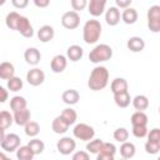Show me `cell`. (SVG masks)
Returning a JSON list of instances; mask_svg holds the SVG:
<instances>
[{
  "label": "cell",
  "mask_w": 160,
  "mask_h": 160,
  "mask_svg": "<svg viewBox=\"0 0 160 160\" xmlns=\"http://www.w3.org/2000/svg\"><path fill=\"white\" fill-rule=\"evenodd\" d=\"M24 59L29 65L36 66L41 60V54L36 48H28L24 52Z\"/></svg>",
  "instance_id": "15"
},
{
  "label": "cell",
  "mask_w": 160,
  "mask_h": 160,
  "mask_svg": "<svg viewBox=\"0 0 160 160\" xmlns=\"http://www.w3.org/2000/svg\"><path fill=\"white\" fill-rule=\"evenodd\" d=\"M131 102L134 109L139 111H144L149 108V99L145 95H136L134 99H131Z\"/></svg>",
  "instance_id": "27"
},
{
  "label": "cell",
  "mask_w": 160,
  "mask_h": 160,
  "mask_svg": "<svg viewBox=\"0 0 160 160\" xmlns=\"http://www.w3.org/2000/svg\"><path fill=\"white\" fill-rule=\"evenodd\" d=\"M82 55H84V50L79 45H70L66 50V58L70 61H74V62L79 61L82 58Z\"/></svg>",
  "instance_id": "20"
},
{
  "label": "cell",
  "mask_w": 160,
  "mask_h": 160,
  "mask_svg": "<svg viewBox=\"0 0 160 160\" xmlns=\"http://www.w3.org/2000/svg\"><path fill=\"white\" fill-rule=\"evenodd\" d=\"M24 130H25V134L30 138H35L39 135L40 132V125L36 122V121H29L24 125Z\"/></svg>",
  "instance_id": "31"
},
{
  "label": "cell",
  "mask_w": 160,
  "mask_h": 160,
  "mask_svg": "<svg viewBox=\"0 0 160 160\" xmlns=\"http://www.w3.org/2000/svg\"><path fill=\"white\" fill-rule=\"evenodd\" d=\"M6 159H8V156L4 152H0V160H6Z\"/></svg>",
  "instance_id": "49"
},
{
  "label": "cell",
  "mask_w": 160,
  "mask_h": 160,
  "mask_svg": "<svg viewBox=\"0 0 160 160\" xmlns=\"http://www.w3.org/2000/svg\"><path fill=\"white\" fill-rule=\"evenodd\" d=\"M12 118H14V122H15L16 125L24 126L26 122L30 121V119H31V112H30V110H29L28 108H25V109L14 111Z\"/></svg>",
  "instance_id": "16"
},
{
  "label": "cell",
  "mask_w": 160,
  "mask_h": 160,
  "mask_svg": "<svg viewBox=\"0 0 160 160\" xmlns=\"http://www.w3.org/2000/svg\"><path fill=\"white\" fill-rule=\"evenodd\" d=\"M26 80L31 86H39V85H41L44 82L45 74H44V71L41 69L34 68V69H30L26 72Z\"/></svg>",
  "instance_id": "10"
},
{
  "label": "cell",
  "mask_w": 160,
  "mask_h": 160,
  "mask_svg": "<svg viewBox=\"0 0 160 160\" xmlns=\"http://www.w3.org/2000/svg\"><path fill=\"white\" fill-rule=\"evenodd\" d=\"M20 18V14L16 12V11H11L6 15V19H5V24L9 29L11 30H15L16 29V24H18V20Z\"/></svg>",
  "instance_id": "36"
},
{
  "label": "cell",
  "mask_w": 160,
  "mask_h": 160,
  "mask_svg": "<svg viewBox=\"0 0 160 160\" xmlns=\"http://www.w3.org/2000/svg\"><path fill=\"white\" fill-rule=\"evenodd\" d=\"M114 101L119 108H128L131 102V96L129 94V91H122V92H116L114 94Z\"/></svg>",
  "instance_id": "22"
},
{
  "label": "cell",
  "mask_w": 160,
  "mask_h": 160,
  "mask_svg": "<svg viewBox=\"0 0 160 160\" xmlns=\"http://www.w3.org/2000/svg\"><path fill=\"white\" fill-rule=\"evenodd\" d=\"M135 151H136V148L132 142H129L128 140L121 142V146H120V155L124 158V159H131L134 158L135 155Z\"/></svg>",
  "instance_id": "26"
},
{
  "label": "cell",
  "mask_w": 160,
  "mask_h": 160,
  "mask_svg": "<svg viewBox=\"0 0 160 160\" xmlns=\"http://www.w3.org/2000/svg\"><path fill=\"white\" fill-rule=\"evenodd\" d=\"M69 124L59 115L56 116L54 120H52V124H51V128H52V131L55 134H65L68 130H69Z\"/></svg>",
  "instance_id": "23"
},
{
  "label": "cell",
  "mask_w": 160,
  "mask_h": 160,
  "mask_svg": "<svg viewBox=\"0 0 160 160\" xmlns=\"http://www.w3.org/2000/svg\"><path fill=\"white\" fill-rule=\"evenodd\" d=\"M116 152V148L111 142H102L100 151L96 154L98 160H114Z\"/></svg>",
  "instance_id": "11"
},
{
  "label": "cell",
  "mask_w": 160,
  "mask_h": 160,
  "mask_svg": "<svg viewBox=\"0 0 160 160\" xmlns=\"http://www.w3.org/2000/svg\"><path fill=\"white\" fill-rule=\"evenodd\" d=\"M8 98H9V91L4 86L0 85V104L5 102L8 100Z\"/></svg>",
  "instance_id": "46"
},
{
  "label": "cell",
  "mask_w": 160,
  "mask_h": 160,
  "mask_svg": "<svg viewBox=\"0 0 160 160\" xmlns=\"http://www.w3.org/2000/svg\"><path fill=\"white\" fill-rule=\"evenodd\" d=\"M15 30L18 32H20L24 38H32V35H34V29H32V25H31L30 20L26 16H22V15H20Z\"/></svg>",
  "instance_id": "9"
},
{
  "label": "cell",
  "mask_w": 160,
  "mask_h": 160,
  "mask_svg": "<svg viewBox=\"0 0 160 160\" xmlns=\"http://www.w3.org/2000/svg\"><path fill=\"white\" fill-rule=\"evenodd\" d=\"M126 46H128V49H129L130 51H132V52H140V51H142L144 48H145V41H144V39L140 38V36H131V38L128 39Z\"/></svg>",
  "instance_id": "18"
},
{
  "label": "cell",
  "mask_w": 160,
  "mask_h": 160,
  "mask_svg": "<svg viewBox=\"0 0 160 160\" xmlns=\"http://www.w3.org/2000/svg\"><path fill=\"white\" fill-rule=\"evenodd\" d=\"M121 20L128 24V25H132L138 21V11L132 8H126L124 9V11L121 12Z\"/></svg>",
  "instance_id": "24"
},
{
  "label": "cell",
  "mask_w": 160,
  "mask_h": 160,
  "mask_svg": "<svg viewBox=\"0 0 160 160\" xmlns=\"http://www.w3.org/2000/svg\"><path fill=\"white\" fill-rule=\"evenodd\" d=\"M102 140L101 139H91L89 140V142L86 144V150L90 152V154H98L100 151V148L102 145Z\"/></svg>",
  "instance_id": "37"
},
{
  "label": "cell",
  "mask_w": 160,
  "mask_h": 160,
  "mask_svg": "<svg viewBox=\"0 0 160 160\" xmlns=\"http://www.w3.org/2000/svg\"><path fill=\"white\" fill-rule=\"evenodd\" d=\"M115 2H116V8H119V9H126V8H129L131 5L132 0H115Z\"/></svg>",
  "instance_id": "45"
},
{
  "label": "cell",
  "mask_w": 160,
  "mask_h": 160,
  "mask_svg": "<svg viewBox=\"0 0 160 160\" xmlns=\"http://www.w3.org/2000/svg\"><path fill=\"white\" fill-rule=\"evenodd\" d=\"M28 105V101L24 96H20V95H16L14 98L10 99V109L12 111H18V110H21V109H25Z\"/></svg>",
  "instance_id": "28"
},
{
  "label": "cell",
  "mask_w": 160,
  "mask_h": 160,
  "mask_svg": "<svg viewBox=\"0 0 160 160\" xmlns=\"http://www.w3.org/2000/svg\"><path fill=\"white\" fill-rule=\"evenodd\" d=\"M128 81L124 79V78H116L111 81L110 84V90L112 94H116V92H122V91H126L128 90Z\"/></svg>",
  "instance_id": "25"
},
{
  "label": "cell",
  "mask_w": 160,
  "mask_h": 160,
  "mask_svg": "<svg viewBox=\"0 0 160 160\" xmlns=\"http://www.w3.org/2000/svg\"><path fill=\"white\" fill-rule=\"evenodd\" d=\"M101 24L99 20H95V19H91V20H88L84 25V29H82V39L86 44H95L99 39H100V35H101Z\"/></svg>",
  "instance_id": "2"
},
{
  "label": "cell",
  "mask_w": 160,
  "mask_h": 160,
  "mask_svg": "<svg viewBox=\"0 0 160 160\" xmlns=\"http://www.w3.org/2000/svg\"><path fill=\"white\" fill-rule=\"evenodd\" d=\"M20 138L19 135L14 134V132H10V134H5L4 139L1 140L0 145H1V149L6 152H12V151H16V149L20 146Z\"/></svg>",
  "instance_id": "6"
},
{
  "label": "cell",
  "mask_w": 160,
  "mask_h": 160,
  "mask_svg": "<svg viewBox=\"0 0 160 160\" xmlns=\"http://www.w3.org/2000/svg\"><path fill=\"white\" fill-rule=\"evenodd\" d=\"M11 4L16 9H25L29 5V0H11Z\"/></svg>",
  "instance_id": "44"
},
{
  "label": "cell",
  "mask_w": 160,
  "mask_h": 160,
  "mask_svg": "<svg viewBox=\"0 0 160 160\" xmlns=\"http://www.w3.org/2000/svg\"><path fill=\"white\" fill-rule=\"evenodd\" d=\"M22 85H24V84H22V80H21L20 78L15 76V75L8 80V90H10V91H12V92L20 91V90L22 89Z\"/></svg>",
  "instance_id": "35"
},
{
  "label": "cell",
  "mask_w": 160,
  "mask_h": 160,
  "mask_svg": "<svg viewBox=\"0 0 160 160\" xmlns=\"http://www.w3.org/2000/svg\"><path fill=\"white\" fill-rule=\"evenodd\" d=\"M108 0H90L88 2V11L91 16L98 18L104 14Z\"/></svg>",
  "instance_id": "12"
},
{
  "label": "cell",
  "mask_w": 160,
  "mask_h": 160,
  "mask_svg": "<svg viewBox=\"0 0 160 160\" xmlns=\"http://www.w3.org/2000/svg\"><path fill=\"white\" fill-rule=\"evenodd\" d=\"M112 58V49L108 44H99L89 52V60L92 64H100Z\"/></svg>",
  "instance_id": "3"
},
{
  "label": "cell",
  "mask_w": 160,
  "mask_h": 160,
  "mask_svg": "<svg viewBox=\"0 0 160 160\" xmlns=\"http://www.w3.org/2000/svg\"><path fill=\"white\" fill-rule=\"evenodd\" d=\"M34 4H35V6H38L40 9H44V8L49 6L50 0H34Z\"/></svg>",
  "instance_id": "47"
},
{
  "label": "cell",
  "mask_w": 160,
  "mask_h": 160,
  "mask_svg": "<svg viewBox=\"0 0 160 160\" xmlns=\"http://www.w3.org/2000/svg\"><path fill=\"white\" fill-rule=\"evenodd\" d=\"M72 160H89V154L86 151H76L72 154Z\"/></svg>",
  "instance_id": "43"
},
{
  "label": "cell",
  "mask_w": 160,
  "mask_h": 160,
  "mask_svg": "<svg viewBox=\"0 0 160 160\" xmlns=\"http://www.w3.org/2000/svg\"><path fill=\"white\" fill-rule=\"evenodd\" d=\"M28 146L32 150L34 155H40V154L44 151V149H45V144H44V141L40 140V139H36V138L31 139V140L28 142Z\"/></svg>",
  "instance_id": "34"
},
{
  "label": "cell",
  "mask_w": 160,
  "mask_h": 160,
  "mask_svg": "<svg viewBox=\"0 0 160 160\" xmlns=\"http://www.w3.org/2000/svg\"><path fill=\"white\" fill-rule=\"evenodd\" d=\"M5 2H6V0H0V6H2Z\"/></svg>",
  "instance_id": "50"
},
{
  "label": "cell",
  "mask_w": 160,
  "mask_h": 160,
  "mask_svg": "<svg viewBox=\"0 0 160 160\" xmlns=\"http://www.w3.org/2000/svg\"><path fill=\"white\" fill-rule=\"evenodd\" d=\"M132 135L138 139H142L146 136L148 134V128L146 125H136V126H132Z\"/></svg>",
  "instance_id": "40"
},
{
  "label": "cell",
  "mask_w": 160,
  "mask_h": 160,
  "mask_svg": "<svg viewBox=\"0 0 160 160\" xmlns=\"http://www.w3.org/2000/svg\"><path fill=\"white\" fill-rule=\"evenodd\" d=\"M68 66V58L65 55H55L50 62V68H51V71L55 72V74H60Z\"/></svg>",
  "instance_id": "13"
},
{
  "label": "cell",
  "mask_w": 160,
  "mask_h": 160,
  "mask_svg": "<svg viewBox=\"0 0 160 160\" xmlns=\"http://www.w3.org/2000/svg\"><path fill=\"white\" fill-rule=\"evenodd\" d=\"M54 36H55V30L50 25H42L38 30V39L41 42H49L50 40L54 39Z\"/></svg>",
  "instance_id": "17"
},
{
  "label": "cell",
  "mask_w": 160,
  "mask_h": 160,
  "mask_svg": "<svg viewBox=\"0 0 160 160\" xmlns=\"http://www.w3.org/2000/svg\"><path fill=\"white\" fill-rule=\"evenodd\" d=\"M60 116H61L69 125L75 124L76 120H78V114H76V111H75L74 109H71V108H66V109H64L62 112L60 114Z\"/></svg>",
  "instance_id": "33"
},
{
  "label": "cell",
  "mask_w": 160,
  "mask_h": 160,
  "mask_svg": "<svg viewBox=\"0 0 160 160\" xmlns=\"http://www.w3.org/2000/svg\"><path fill=\"white\" fill-rule=\"evenodd\" d=\"M34 152L28 146V145H24V146H19L16 149V158L19 160H32L34 158Z\"/></svg>",
  "instance_id": "29"
},
{
  "label": "cell",
  "mask_w": 160,
  "mask_h": 160,
  "mask_svg": "<svg viewBox=\"0 0 160 160\" xmlns=\"http://www.w3.org/2000/svg\"><path fill=\"white\" fill-rule=\"evenodd\" d=\"M148 28L152 32L160 31V6L152 5L148 10Z\"/></svg>",
  "instance_id": "5"
},
{
  "label": "cell",
  "mask_w": 160,
  "mask_h": 160,
  "mask_svg": "<svg viewBox=\"0 0 160 160\" xmlns=\"http://www.w3.org/2000/svg\"><path fill=\"white\" fill-rule=\"evenodd\" d=\"M72 135L74 138H76L78 140H81V141H89L91 139H94L95 136V130L92 126L85 124V122H80V124H76L72 129Z\"/></svg>",
  "instance_id": "4"
},
{
  "label": "cell",
  "mask_w": 160,
  "mask_h": 160,
  "mask_svg": "<svg viewBox=\"0 0 160 160\" xmlns=\"http://www.w3.org/2000/svg\"><path fill=\"white\" fill-rule=\"evenodd\" d=\"M120 19H121V14H120V10L119 8L116 6H110L106 12H105V21L108 25L110 26H116L119 22H120Z\"/></svg>",
  "instance_id": "14"
},
{
  "label": "cell",
  "mask_w": 160,
  "mask_h": 160,
  "mask_svg": "<svg viewBox=\"0 0 160 160\" xmlns=\"http://www.w3.org/2000/svg\"><path fill=\"white\" fill-rule=\"evenodd\" d=\"M145 151H146L148 154H151V155L158 154V152L160 151V142L148 140V141L145 142Z\"/></svg>",
  "instance_id": "39"
},
{
  "label": "cell",
  "mask_w": 160,
  "mask_h": 160,
  "mask_svg": "<svg viewBox=\"0 0 160 160\" xmlns=\"http://www.w3.org/2000/svg\"><path fill=\"white\" fill-rule=\"evenodd\" d=\"M131 125L136 126V125H148V115L144 111H139L136 110L132 115H131Z\"/></svg>",
  "instance_id": "30"
},
{
  "label": "cell",
  "mask_w": 160,
  "mask_h": 160,
  "mask_svg": "<svg viewBox=\"0 0 160 160\" xmlns=\"http://www.w3.org/2000/svg\"><path fill=\"white\" fill-rule=\"evenodd\" d=\"M12 122H14V118L8 110L0 111V128L6 130L12 125Z\"/></svg>",
  "instance_id": "32"
},
{
  "label": "cell",
  "mask_w": 160,
  "mask_h": 160,
  "mask_svg": "<svg viewBox=\"0 0 160 160\" xmlns=\"http://www.w3.org/2000/svg\"><path fill=\"white\" fill-rule=\"evenodd\" d=\"M14 75H15V68L11 62H9V61L0 62V79L9 80Z\"/></svg>",
  "instance_id": "21"
},
{
  "label": "cell",
  "mask_w": 160,
  "mask_h": 160,
  "mask_svg": "<svg viewBox=\"0 0 160 160\" xmlns=\"http://www.w3.org/2000/svg\"><path fill=\"white\" fill-rule=\"evenodd\" d=\"M61 25L68 29V30H74L80 25V15L79 12L71 10V11H66L62 16H61Z\"/></svg>",
  "instance_id": "7"
},
{
  "label": "cell",
  "mask_w": 160,
  "mask_h": 160,
  "mask_svg": "<svg viewBox=\"0 0 160 160\" xmlns=\"http://www.w3.org/2000/svg\"><path fill=\"white\" fill-rule=\"evenodd\" d=\"M109 84V70L105 66H96L91 70L88 86L92 91H100Z\"/></svg>",
  "instance_id": "1"
},
{
  "label": "cell",
  "mask_w": 160,
  "mask_h": 160,
  "mask_svg": "<svg viewBox=\"0 0 160 160\" xmlns=\"http://www.w3.org/2000/svg\"><path fill=\"white\" fill-rule=\"evenodd\" d=\"M4 136H5V130H4L2 128H0V142H1V140L4 139Z\"/></svg>",
  "instance_id": "48"
},
{
  "label": "cell",
  "mask_w": 160,
  "mask_h": 160,
  "mask_svg": "<svg viewBox=\"0 0 160 160\" xmlns=\"http://www.w3.org/2000/svg\"><path fill=\"white\" fill-rule=\"evenodd\" d=\"M112 136H114V139H115L116 141L124 142V141H126V140L129 139V131H128L125 128H118V129L114 131Z\"/></svg>",
  "instance_id": "38"
},
{
  "label": "cell",
  "mask_w": 160,
  "mask_h": 160,
  "mask_svg": "<svg viewBox=\"0 0 160 160\" xmlns=\"http://www.w3.org/2000/svg\"><path fill=\"white\" fill-rule=\"evenodd\" d=\"M146 136H148V140H150V141H158V142H160V129H158V128L151 129L150 131H148Z\"/></svg>",
  "instance_id": "42"
},
{
  "label": "cell",
  "mask_w": 160,
  "mask_h": 160,
  "mask_svg": "<svg viewBox=\"0 0 160 160\" xmlns=\"http://www.w3.org/2000/svg\"><path fill=\"white\" fill-rule=\"evenodd\" d=\"M76 142L70 136H64L56 142V149L61 155H70L75 151Z\"/></svg>",
  "instance_id": "8"
},
{
  "label": "cell",
  "mask_w": 160,
  "mask_h": 160,
  "mask_svg": "<svg viewBox=\"0 0 160 160\" xmlns=\"http://www.w3.org/2000/svg\"><path fill=\"white\" fill-rule=\"evenodd\" d=\"M71 8L74 11L79 12V11H82L86 6H88V0H71Z\"/></svg>",
  "instance_id": "41"
},
{
  "label": "cell",
  "mask_w": 160,
  "mask_h": 160,
  "mask_svg": "<svg viewBox=\"0 0 160 160\" xmlns=\"http://www.w3.org/2000/svg\"><path fill=\"white\" fill-rule=\"evenodd\" d=\"M61 99H62V101H64L65 104H68V105H75V104H78V101L80 100V94H79V91L75 90V89H68V90H65V91L62 92Z\"/></svg>",
  "instance_id": "19"
}]
</instances>
